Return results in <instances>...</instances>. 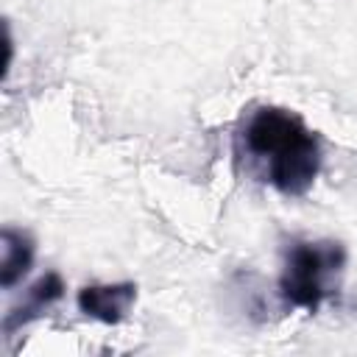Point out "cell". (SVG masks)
<instances>
[{
	"instance_id": "1",
	"label": "cell",
	"mask_w": 357,
	"mask_h": 357,
	"mask_svg": "<svg viewBox=\"0 0 357 357\" xmlns=\"http://www.w3.org/2000/svg\"><path fill=\"white\" fill-rule=\"evenodd\" d=\"M237 170L284 198H301L312 190L324 151L318 134L284 106H251L231 137Z\"/></svg>"
},
{
	"instance_id": "2",
	"label": "cell",
	"mask_w": 357,
	"mask_h": 357,
	"mask_svg": "<svg viewBox=\"0 0 357 357\" xmlns=\"http://www.w3.org/2000/svg\"><path fill=\"white\" fill-rule=\"evenodd\" d=\"M346 245L332 237H290L282 245L276 296L284 310L318 312L340 293L346 276Z\"/></svg>"
},
{
	"instance_id": "3",
	"label": "cell",
	"mask_w": 357,
	"mask_h": 357,
	"mask_svg": "<svg viewBox=\"0 0 357 357\" xmlns=\"http://www.w3.org/2000/svg\"><path fill=\"white\" fill-rule=\"evenodd\" d=\"M134 301H137L134 282H95V284H84L75 296L78 312L106 326L126 321Z\"/></svg>"
},
{
	"instance_id": "5",
	"label": "cell",
	"mask_w": 357,
	"mask_h": 357,
	"mask_svg": "<svg viewBox=\"0 0 357 357\" xmlns=\"http://www.w3.org/2000/svg\"><path fill=\"white\" fill-rule=\"evenodd\" d=\"M0 243H3V259H0V287L11 290L17 287L28 271L33 268V257H36V240L31 231L17 229V226H3L0 231Z\"/></svg>"
},
{
	"instance_id": "4",
	"label": "cell",
	"mask_w": 357,
	"mask_h": 357,
	"mask_svg": "<svg viewBox=\"0 0 357 357\" xmlns=\"http://www.w3.org/2000/svg\"><path fill=\"white\" fill-rule=\"evenodd\" d=\"M64 279L56 271H47L45 276H39L17 304L8 307V312L3 315V337L11 340L22 326L39 321L42 315H47L50 307H56L64 298Z\"/></svg>"
}]
</instances>
